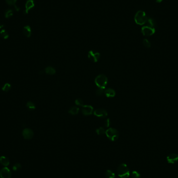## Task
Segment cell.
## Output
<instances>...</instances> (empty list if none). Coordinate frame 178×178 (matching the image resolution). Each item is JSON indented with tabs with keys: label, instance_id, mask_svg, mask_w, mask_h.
<instances>
[{
	"label": "cell",
	"instance_id": "1",
	"mask_svg": "<svg viewBox=\"0 0 178 178\" xmlns=\"http://www.w3.org/2000/svg\"><path fill=\"white\" fill-rule=\"evenodd\" d=\"M148 17L145 12L143 11H138L134 16V21L137 25H144L147 23Z\"/></svg>",
	"mask_w": 178,
	"mask_h": 178
},
{
	"label": "cell",
	"instance_id": "2",
	"mask_svg": "<svg viewBox=\"0 0 178 178\" xmlns=\"http://www.w3.org/2000/svg\"><path fill=\"white\" fill-rule=\"evenodd\" d=\"M117 173L121 178H127L130 175V171L128 166L125 163H122L117 168Z\"/></svg>",
	"mask_w": 178,
	"mask_h": 178
},
{
	"label": "cell",
	"instance_id": "3",
	"mask_svg": "<svg viewBox=\"0 0 178 178\" xmlns=\"http://www.w3.org/2000/svg\"><path fill=\"white\" fill-rule=\"evenodd\" d=\"M107 83L108 78L103 74L98 75L95 79V83L98 88L105 89Z\"/></svg>",
	"mask_w": 178,
	"mask_h": 178
},
{
	"label": "cell",
	"instance_id": "4",
	"mask_svg": "<svg viewBox=\"0 0 178 178\" xmlns=\"http://www.w3.org/2000/svg\"><path fill=\"white\" fill-rule=\"evenodd\" d=\"M105 134L106 135L107 137L111 141H115L119 138L118 131L113 128H110L106 130Z\"/></svg>",
	"mask_w": 178,
	"mask_h": 178
},
{
	"label": "cell",
	"instance_id": "5",
	"mask_svg": "<svg viewBox=\"0 0 178 178\" xmlns=\"http://www.w3.org/2000/svg\"><path fill=\"white\" fill-rule=\"evenodd\" d=\"M88 58L91 61L93 62H97L100 59V54L94 50L90 51L88 55Z\"/></svg>",
	"mask_w": 178,
	"mask_h": 178
},
{
	"label": "cell",
	"instance_id": "6",
	"mask_svg": "<svg viewBox=\"0 0 178 178\" xmlns=\"http://www.w3.org/2000/svg\"><path fill=\"white\" fill-rule=\"evenodd\" d=\"M141 32L144 36H151L155 32V28L150 27L148 26L142 27L141 29Z\"/></svg>",
	"mask_w": 178,
	"mask_h": 178
},
{
	"label": "cell",
	"instance_id": "7",
	"mask_svg": "<svg viewBox=\"0 0 178 178\" xmlns=\"http://www.w3.org/2000/svg\"><path fill=\"white\" fill-rule=\"evenodd\" d=\"M93 113L97 117L101 118H105L108 115L107 111L106 110L103 109H96L93 111Z\"/></svg>",
	"mask_w": 178,
	"mask_h": 178
},
{
	"label": "cell",
	"instance_id": "8",
	"mask_svg": "<svg viewBox=\"0 0 178 178\" xmlns=\"http://www.w3.org/2000/svg\"><path fill=\"white\" fill-rule=\"evenodd\" d=\"M82 113L83 115L89 116L93 113V107L91 105H84L82 106Z\"/></svg>",
	"mask_w": 178,
	"mask_h": 178
},
{
	"label": "cell",
	"instance_id": "9",
	"mask_svg": "<svg viewBox=\"0 0 178 178\" xmlns=\"http://www.w3.org/2000/svg\"><path fill=\"white\" fill-rule=\"evenodd\" d=\"M11 171L7 167L2 168L0 171V176L1 178H11Z\"/></svg>",
	"mask_w": 178,
	"mask_h": 178
},
{
	"label": "cell",
	"instance_id": "10",
	"mask_svg": "<svg viewBox=\"0 0 178 178\" xmlns=\"http://www.w3.org/2000/svg\"><path fill=\"white\" fill-rule=\"evenodd\" d=\"M33 131L29 128H26L23 131V136L24 139L27 140L31 139L33 137Z\"/></svg>",
	"mask_w": 178,
	"mask_h": 178
},
{
	"label": "cell",
	"instance_id": "11",
	"mask_svg": "<svg viewBox=\"0 0 178 178\" xmlns=\"http://www.w3.org/2000/svg\"><path fill=\"white\" fill-rule=\"evenodd\" d=\"M34 7V0H27L25 4V10L24 11L25 14H28V12Z\"/></svg>",
	"mask_w": 178,
	"mask_h": 178
},
{
	"label": "cell",
	"instance_id": "12",
	"mask_svg": "<svg viewBox=\"0 0 178 178\" xmlns=\"http://www.w3.org/2000/svg\"><path fill=\"white\" fill-rule=\"evenodd\" d=\"M167 160L168 163L173 164L178 160V155L176 154H170L167 157Z\"/></svg>",
	"mask_w": 178,
	"mask_h": 178
},
{
	"label": "cell",
	"instance_id": "13",
	"mask_svg": "<svg viewBox=\"0 0 178 178\" xmlns=\"http://www.w3.org/2000/svg\"><path fill=\"white\" fill-rule=\"evenodd\" d=\"M104 94L107 97H113L116 95V92L113 89L109 88L105 90Z\"/></svg>",
	"mask_w": 178,
	"mask_h": 178
},
{
	"label": "cell",
	"instance_id": "14",
	"mask_svg": "<svg viewBox=\"0 0 178 178\" xmlns=\"http://www.w3.org/2000/svg\"><path fill=\"white\" fill-rule=\"evenodd\" d=\"M23 34H24L25 36H26L27 38H29L30 37L31 35V28L29 26L27 25L26 26H25L23 28Z\"/></svg>",
	"mask_w": 178,
	"mask_h": 178
},
{
	"label": "cell",
	"instance_id": "15",
	"mask_svg": "<svg viewBox=\"0 0 178 178\" xmlns=\"http://www.w3.org/2000/svg\"><path fill=\"white\" fill-rule=\"evenodd\" d=\"M146 23L147 24L148 26L152 28H155V27L157 26V22L153 18H151V17L148 18Z\"/></svg>",
	"mask_w": 178,
	"mask_h": 178
},
{
	"label": "cell",
	"instance_id": "16",
	"mask_svg": "<svg viewBox=\"0 0 178 178\" xmlns=\"http://www.w3.org/2000/svg\"><path fill=\"white\" fill-rule=\"evenodd\" d=\"M0 163L6 167L10 165V160L8 157L3 156L0 157Z\"/></svg>",
	"mask_w": 178,
	"mask_h": 178
},
{
	"label": "cell",
	"instance_id": "17",
	"mask_svg": "<svg viewBox=\"0 0 178 178\" xmlns=\"http://www.w3.org/2000/svg\"><path fill=\"white\" fill-rule=\"evenodd\" d=\"M45 72L46 74L49 75H53L56 73L55 69L51 66H48L45 68Z\"/></svg>",
	"mask_w": 178,
	"mask_h": 178
},
{
	"label": "cell",
	"instance_id": "18",
	"mask_svg": "<svg viewBox=\"0 0 178 178\" xmlns=\"http://www.w3.org/2000/svg\"><path fill=\"white\" fill-rule=\"evenodd\" d=\"M79 112V107L77 106L72 107L68 111V112L72 115H76L78 114Z\"/></svg>",
	"mask_w": 178,
	"mask_h": 178
},
{
	"label": "cell",
	"instance_id": "19",
	"mask_svg": "<svg viewBox=\"0 0 178 178\" xmlns=\"http://www.w3.org/2000/svg\"><path fill=\"white\" fill-rule=\"evenodd\" d=\"M0 36L4 39H7L9 37V33L5 29H2L0 31Z\"/></svg>",
	"mask_w": 178,
	"mask_h": 178
},
{
	"label": "cell",
	"instance_id": "20",
	"mask_svg": "<svg viewBox=\"0 0 178 178\" xmlns=\"http://www.w3.org/2000/svg\"><path fill=\"white\" fill-rule=\"evenodd\" d=\"M105 176L107 178H115V173L110 170H107L106 171Z\"/></svg>",
	"mask_w": 178,
	"mask_h": 178
},
{
	"label": "cell",
	"instance_id": "21",
	"mask_svg": "<svg viewBox=\"0 0 178 178\" xmlns=\"http://www.w3.org/2000/svg\"><path fill=\"white\" fill-rule=\"evenodd\" d=\"M5 17L6 18H9L13 16V11L11 9H8L5 12Z\"/></svg>",
	"mask_w": 178,
	"mask_h": 178
},
{
	"label": "cell",
	"instance_id": "22",
	"mask_svg": "<svg viewBox=\"0 0 178 178\" xmlns=\"http://www.w3.org/2000/svg\"><path fill=\"white\" fill-rule=\"evenodd\" d=\"M96 132L98 135L101 136V135H103V134H105L106 130L104 128L99 127L96 130Z\"/></svg>",
	"mask_w": 178,
	"mask_h": 178
},
{
	"label": "cell",
	"instance_id": "23",
	"mask_svg": "<svg viewBox=\"0 0 178 178\" xmlns=\"http://www.w3.org/2000/svg\"><path fill=\"white\" fill-rule=\"evenodd\" d=\"M26 106L30 110H34L35 109V106L34 104L31 102H28L26 104Z\"/></svg>",
	"mask_w": 178,
	"mask_h": 178
},
{
	"label": "cell",
	"instance_id": "24",
	"mask_svg": "<svg viewBox=\"0 0 178 178\" xmlns=\"http://www.w3.org/2000/svg\"><path fill=\"white\" fill-rule=\"evenodd\" d=\"M143 44L144 46L147 48H150L151 46V43L150 41L147 39H144L143 41Z\"/></svg>",
	"mask_w": 178,
	"mask_h": 178
},
{
	"label": "cell",
	"instance_id": "25",
	"mask_svg": "<svg viewBox=\"0 0 178 178\" xmlns=\"http://www.w3.org/2000/svg\"><path fill=\"white\" fill-rule=\"evenodd\" d=\"M11 88V85L9 83H6L3 86L2 88V90L4 92H8L10 90Z\"/></svg>",
	"mask_w": 178,
	"mask_h": 178
},
{
	"label": "cell",
	"instance_id": "26",
	"mask_svg": "<svg viewBox=\"0 0 178 178\" xmlns=\"http://www.w3.org/2000/svg\"><path fill=\"white\" fill-rule=\"evenodd\" d=\"M104 93H105V89L98 88L96 91V94L98 96H102L103 94H104Z\"/></svg>",
	"mask_w": 178,
	"mask_h": 178
},
{
	"label": "cell",
	"instance_id": "27",
	"mask_svg": "<svg viewBox=\"0 0 178 178\" xmlns=\"http://www.w3.org/2000/svg\"><path fill=\"white\" fill-rule=\"evenodd\" d=\"M75 104H76V105L79 106H81V107H82V106H83L84 105L83 101L82 99H80V98H78V99H76Z\"/></svg>",
	"mask_w": 178,
	"mask_h": 178
},
{
	"label": "cell",
	"instance_id": "28",
	"mask_svg": "<svg viewBox=\"0 0 178 178\" xmlns=\"http://www.w3.org/2000/svg\"><path fill=\"white\" fill-rule=\"evenodd\" d=\"M131 176L132 178H140L141 175H140V174L138 171H133L132 172Z\"/></svg>",
	"mask_w": 178,
	"mask_h": 178
},
{
	"label": "cell",
	"instance_id": "29",
	"mask_svg": "<svg viewBox=\"0 0 178 178\" xmlns=\"http://www.w3.org/2000/svg\"><path fill=\"white\" fill-rule=\"evenodd\" d=\"M17 2V0H6V3L10 6H14Z\"/></svg>",
	"mask_w": 178,
	"mask_h": 178
},
{
	"label": "cell",
	"instance_id": "30",
	"mask_svg": "<svg viewBox=\"0 0 178 178\" xmlns=\"http://www.w3.org/2000/svg\"><path fill=\"white\" fill-rule=\"evenodd\" d=\"M20 168H21V165L20 163H15L13 167V170L15 171L20 170Z\"/></svg>",
	"mask_w": 178,
	"mask_h": 178
},
{
	"label": "cell",
	"instance_id": "31",
	"mask_svg": "<svg viewBox=\"0 0 178 178\" xmlns=\"http://www.w3.org/2000/svg\"><path fill=\"white\" fill-rule=\"evenodd\" d=\"M110 119L109 118H107V119H106L104 122V125L105 127H107V128H108L109 127V126H110Z\"/></svg>",
	"mask_w": 178,
	"mask_h": 178
},
{
	"label": "cell",
	"instance_id": "32",
	"mask_svg": "<svg viewBox=\"0 0 178 178\" xmlns=\"http://www.w3.org/2000/svg\"><path fill=\"white\" fill-rule=\"evenodd\" d=\"M14 9H15V10L16 12H19V10H20V8L19 7H18L17 5H14Z\"/></svg>",
	"mask_w": 178,
	"mask_h": 178
},
{
	"label": "cell",
	"instance_id": "33",
	"mask_svg": "<svg viewBox=\"0 0 178 178\" xmlns=\"http://www.w3.org/2000/svg\"><path fill=\"white\" fill-rule=\"evenodd\" d=\"M163 1V0H156V2L158 3H160Z\"/></svg>",
	"mask_w": 178,
	"mask_h": 178
},
{
	"label": "cell",
	"instance_id": "34",
	"mask_svg": "<svg viewBox=\"0 0 178 178\" xmlns=\"http://www.w3.org/2000/svg\"><path fill=\"white\" fill-rule=\"evenodd\" d=\"M3 27V25H1V23H0V29H1L2 27Z\"/></svg>",
	"mask_w": 178,
	"mask_h": 178
},
{
	"label": "cell",
	"instance_id": "35",
	"mask_svg": "<svg viewBox=\"0 0 178 178\" xmlns=\"http://www.w3.org/2000/svg\"><path fill=\"white\" fill-rule=\"evenodd\" d=\"M177 177H178V176H177Z\"/></svg>",
	"mask_w": 178,
	"mask_h": 178
}]
</instances>
